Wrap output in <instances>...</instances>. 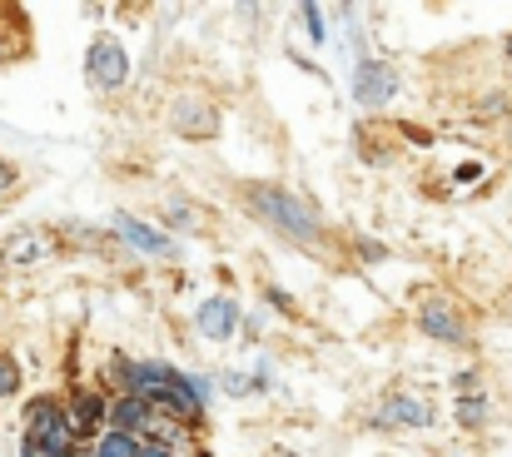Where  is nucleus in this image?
<instances>
[{"label": "nucleus", "mask_w": 512, "mask_h": 457, "mask_svg": "<svg viewBox=\"0 0 512 457\" xmlns=\"http://www.w3.org/2000/svg\"><path fill=\"white\" fill-rule=\"evenodd\" d=\"M120 378H125L130 398H145V403L165 408V413H174V418H199V408H204L194 378L174 373V368H165V363H125Z\"/></svg>", "instance_id": "nucleus-1"}, {"label": "nucleus", "mask_w": 512, "mask_h": 457, "mask_svg": "<svg viewBox=\"0 0 512 457\" xmlns=\"http://www.w3.org/2000/svg\"><path fill=\"white\" fill-rule=\"evenodd\" d=\"M249 204H254L279 234H289V239H299V244H319V239H324L319 214H314L304 199L284 194V189H264V184H254V189H249Z\"/></svg>", "instance_id": "nucleus-2"}, {"label": "nucleus", "mask_w": 512, "mask_h": 457, "mask_svg": "<svg viewBox=\"0 0 512 457\" xmlns=\"http://www.w3.org/2000/svg\"><path fill=\"white\" fill-rule=\"evenodd\" d=\"M25 423H30V443L35 448H45L50 457H70L75 453V428H70V418H65V408L60 403H30V413H25Z\"/></svg>", "instance_id": "nucleus-3"}, {"label": "nucleus", "mask_w": 512, "mask_h": 457, "mask_svg": "<svg viewBox=\"0 0 512 457\" xmlns=\"http://www.w3.org/2000/svg\"><path fill=\"white\" fill-rule=\"evenodd\" d=\"M170 125H174V135L214 140V135H219V110H214L204 95H179L170 105Z\"/></svg>", "instance_id": "nucleus-4"}, {"label": "nucleus", "mask_w": 512, "mask_h": 457, "mask_svg": "<svg viewBox=\"0 0 512 457\" xmlns=\"http://www.w3.org/2000/svg\"><path fill=\"white\" fill-rule=\"evenodd\" d=\"M125 75H130V60H125L120 40L100 35V40L90 45V80H95L100 90H120V85H125Z\"/></svg>", "instance_id": "nucleus-5"}, {"label": "nucleus", "mask_w": 512, "mask_h": 457, "mask_svg": "<svg viewBox=\"0 0 512 457\" xmlns=\"http://www.w3.org/2000/svg\"><path fill=\"white\" fill-rule=\"evenodd\" d=\"M393 90H398V75H393L383 60H363V65L353 70V95H358V105H388Z\"/></svg>", "instance_id": "nucleus-6"}, {"label": "nucleus", "mask_w": 512, "mask_h": 457, "mask_svg": "<svg viewBox=\"0 0 512 457\" xmlns=\"http://www.w3.org/2000/svg\"><path fill=\"white\" fill-rule=\"evenodd\" d=\"M418 323H423V333H428V338H438V343H463V318H458V308L448 304L443 294L423 299Z\"/></svg>", "instance_id": "nucleus-7"}, {"label": "nucleus", "mask_w": 512, "mask_h": 457, "mask_svg": "<svg viewBox=\"0 0 512 457\" xmlns=\"http://www.w3.org/2000/svg\"><path fill=\"white\" fill-rule=\"evenodd\" d=\"M115 234H120L125 244H135L140 254H155V259H174V239H170V234H160L155 224H140L135 214H115Z\"/></svg>", "instance_id": "nucleus-8"}, {"label": "nucleus", "mask_w": 512, "mask_h": 457, "mask_svg": "<svg viewBox=\"0 0 512 457\" xmlns=\"http://www.w3.org/2000/svg\"><path fill=\"white\" fill-rule=\"evenodd\" d=\"M378 423L383 428H428L433 423V408L423 398H413V393H393V398H383Z\"/></svg>", "instance_id": "nucleus-9"}, {"label": "nucleus", "mask_w": 512, "mask_h": 457, "mask_svg": "<svg viewBox=\"0 0 512 457\" xmlns=\"http://www.w3.org/2000/svg\"><path fill=\"white\" fill-rule=\"evenodd\" d=\"M234 328H239V304H234V299L214 294V299H204V304H199V333H204V338L229 343V338H234Z\"/></svg>", "instance_id": "nucleus-10"}, {"label": "nucleus", "mask_w": 512, "mask_h": 457, "mask_svg": "<svg viewBox=\"0 0 512 457\" xmlns=\"http://www.w3.org/2000/svg\"><path fill=\"white\" fill-rule=\"evenodd\" d=\"M483 418H488V398H483L478 378L463 373V378H458V423H463V428H478Z\"/></svg>", "instance_id": "nucleus-11"}, {"label": "nucleus", "mask_w": 512, "mask_h": 457, "mask_svg": "<svg viewBox=\"0 0 512 457\" xmlns=\"http://www.w3.org/2000/svg\"><path fill=\"white\" fill-rule=\"evenodd\" d=\"M65 418H70V428H75V433H95V428H105L110 408H105L95 393H80V398L65 408Z\"/></svg>", "instance_id": "nucleus-12"}, {"label": "nucleus", "mask_w": 512, "mask_h": 457, "mask_svg": "<svg viewBox=\"0 0 512 457\" xmlns=\"http://www.w3.org/2000/svg\"><path fill=\"white\" fill-rule=\"evenodd\" d=\"M40 254H45V234H35V229H20V234L5 239V264H15V269L35 264Z\"/></svg>", "instance_id": "nucleus-13"}, {"label": "nucleus", "mask_w": 512, "mask_h": 457, "mask_svg": "<svg viewBox=\"0 0 512 457\" xmlns=\"http://www.w3.org/2000/svg\"><path fill=\"white\" fill-rule=\"evenodd\" d=\"M90 457H140V438H130V433L110 428V433H100V438H95V453Z\"/></svg>", "instance_id": "nucleus-14"}, {"label": "nucleus", "mask_w": 512, "mask_h": 457, "mask_svg": "<svg viewBox=\"0 0 512 457\" xmlns=\"http://www.w3.org/2000/svg\"><path fill=\"white\" fill-rule=\"evenodd\" d=\"M15 388H20V368H15V363L0 353V398H10Z\"/></svg>", "instance_id": "nucleus-15"}, {"label": "nucleus", "mask_w": 512, "mask_h": 457, "mask_svg": "<svg viewBox=\"0 0 512 457\" xmlns=\"http://www.w3.org/2000/svg\"><path fill=\"white\" fill-rule=\"evenodd\" d=\"M299 15H304V25H309V35H314V40H324V25H319V20H324V10H319V5H304Z\"/></svg>", "instance_id": "nucleus-16"}, {"label": "nucleus", "mask_w": 512, "mask_h": 457, "mask_svg": "<svg viewBox=\"0 0 512 457\" xmlns=\"http://www.w3.org/2000/svg\"><path fill=\"white\" fill-rule=\"evenodd\" d=\"M10 184H15V169H10V164H5V159H0V194H5V189H10Z\"/></svg>", "instance_id": "nucleus-17"}, {"label": "nucleus", "mask_w": 512, "mask_h": 457, "mask_svg": "<svg viewBox=\"0 0 512 457\" xmlns=\"http://www.w3.org/2000/svg\"><path fill=\"white\" fill-rule=\"evenodd\" d=\"M25 457H50V453H45V448H35V443L25 438Z\"/></svg>", "instance_id": "nucleus-18"}, {"label": "nucleus", "mask_w": 512, "mask_h": 457, "mask_svg": "<svg viewBox=\"0 0 512 457\" xmlns=\"http://www.w3.org/2000/svg\"><path fill=\"white\" fill-rule=\"evenodd\" d=\"M508 55H512V40H508Z\"/></svg>", "instance_id": "nucleus-19"}]
</instances>
